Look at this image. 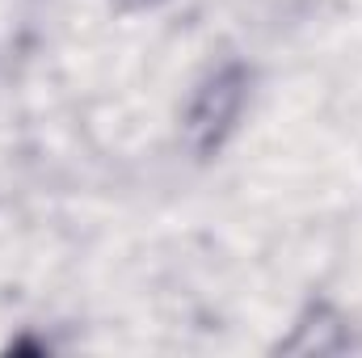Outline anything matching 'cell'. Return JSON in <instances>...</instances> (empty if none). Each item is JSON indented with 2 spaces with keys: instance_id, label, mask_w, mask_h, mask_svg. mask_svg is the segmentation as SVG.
I'll use <instances>...</instances> for the list:
<instances>
[{
  "instance_id": "1",
  "label": "cell",
  "mask_w": 362,
  "mask_h": 358,
  "mask_svg": "<svg viewBox=\"0 0 362 358\" xmlns=\"http://www.w3.org/2000/svg\"><path fill=\"white\" fill-rule=\"evenodd\" d=\"M249 101V68L245 64H223L215 68L189 97L185 110V144L198 156H211L223 148V139L236 131L240 110Z\"/></svg>"
}]
</instances>
